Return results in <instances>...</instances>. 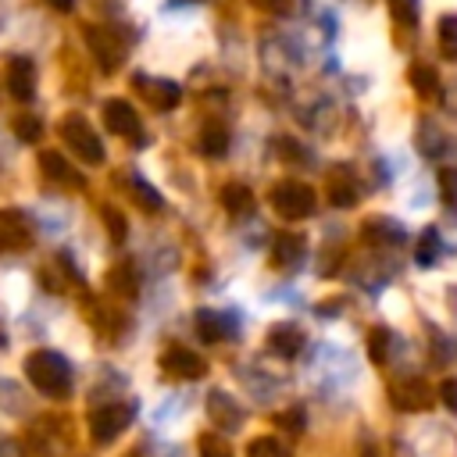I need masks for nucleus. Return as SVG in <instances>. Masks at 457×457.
Segmentation results:
<instances>
[{"label":"nucleus","instance_id":"35","mask_svg":"<svg viewBox=\"0 0 457 457\" xmlns=\"http://www.w3.org/2000/svg\"><path fill=\"white\" fill-rule=\"evenodd\" d=\"M50 7H57V11H71V0H46Z\"/></svg>","mask_w":457,"mask_h":457},{"label":"nucleus","instance_id":"25","mask_svg":"<svg viewBox=\"0 0 457 457\" xmlns=\"http://www.w3.org/2000/svg\"><path fill=\"white\" fill-rule=\"evenodd\" d=\"M439 46L450 61H457V14H443L439 21Z\"/></svg>","mask_w":457,"mask_h":457},{"label":"nucleus","instance_id":"15","mask_svg":"<svg viewBox=\"0 0 457 457\" xmlns=\"http://www.w3.org/2000/svg\"><path fill=\"white\" fill-rule=\"evenodd\" d=\"M196 332L207 343H221L232 336V318L221 311H196Z\"/></svg>","mask_w":457,"mask_h":457},{"label":"nucleus","instance_id":"23","mask_svg":"<svg viewBox=\"0 0 457 457\" xmlns=\"http://www.w3.org/2000/svg\"><path fill=\"white\" fill-rule=\"evenodd\" d=\"M11 129H14V136L21 143H36L43 136V118H36V114H14Z\"/></svg>","mask_w":457,"mask_h":457},{"label":"nucleus","instance_id":"11","mask_svg":"<svg viewBox=\"0 0 457 457\" xmlns=\"http://www.w3.org/2000/svg\"><path fill=\"white\" fill-rule=\"evenodd\" d=\"M300 261H303V239L293 236V232H275L271 236V264L282 268V271H289Z\"/></svg>","mask_w":457,"mask_h":457},{"label":"nucleus","instance_id":"31","mask_svg":"<svg viewBox=\"0 0 457 457\" xmlns=\"http://www.w3.org/2000/svg\"><path fill=\"white\" fill-rule=\"evenodd\" d=\"M250 4L261 7V11H268V14H286V11H293L296 0H250Z\"/></svg>","mask_w":457,"mask_h":457},{"label":"nucleus","instance_id":"24","mask_svg":"<svg viewBox=\"0 0 457 457\" xmlns=\"http://www.w3.org/2000/svg\"><path fill=\"white\" fill-rule=\"evenodd\" d=\"M39 171L46 175V179H71V168H68V161L57 154V150H43L39 154Z\"/></svg>","mask_w":457,"mask_h":457},{"label":"nucleus","instance_id":"13","mask_svg":"<svg viewBox=\"0 0 457 457\" xmlns=\"http://www.w3.org/2000/svg\"><path fill=\"white\" fill-rule=\"evenodd\" d=\"M389 396H393V403L396 407H403V411H421V407H428L432 403V393H428V386L421 382V378H414V382H396L393 389H389Z\"/></svg>","mask_w":457,"mask_h":457},{"label":"nucleus","instance_id":"2","mask_svg":"<svg viewBox=\"0 0 457 457\" xmlns=\"http://www.w3.org/2000/svg\"><path fill=\"white\" fill-rule=\"evenodd\" d=\"M268 200H271V207H275L282 218H289V221H296V218H311V214H314V204H318L314 189L303 186V182H296V179H282V182H275Z\"/></svg>","mask_w":457,"mask_h":457},{"label":"nucleus","instance_id":"16","mask_svg":"<svg viewBox=\"0 0 457 457\" xmlns=\"http://www.w3.org/2000/svg\"><path fill=\"white\" fill-rule=\"evenodd\" d=\"M146 89H150V104L154 107H161V111H171L179 100H182V89L175 86V82H168V79H157V82H143Z\"/></svg>","mask_w":457,"mask_h":457},{"label":"nucleus","instance_id":"9","mask_svg":"<svg viewBox=\"0 0 457 457\" xmlns=\"http://www.w3.org/2000/svg\"><path fill=\"white\" fill-rule=\"evenodd\" d=\"M86 39H89V50H93V57L100 61V68H107V71H114L118 64H121V54H125V46L107 32V29H86Z\"/></svg>","mask_w":457,"mask_h":457},{"label":"nucleus","instance_id":"30","mask_svg":"<svg viewBox=\"0 0 457 457\" xmlns=\"http://www.w3.org/2000/svg\"><path fill=\"white\" fill-rule=\"evenodd\" d=\"M104 221H107V228H111V239L121 243V239H125V221H121V214H118L114 207H104Z\"/></svg>","mask_w":457,"mask_h":457},{"label":"nucleus","instance_id":"6","mask_svg":"<svg viewBox=\"0 0 457 457\" xmlns=\"http://www.w3.org/2000/svg\"><path fill=\"white\" fill-rule=\"evenodd\" d=\"M161 368H164L168 375H175V378H200V375L207 371L204 357H196V353L186 350V346H168L164 357H161Z\"/></svg>","mask_w":457,"mask_h":457},{"label":"nucleus","instance_id":"32","mask_svg":"<svg viewBox=\"0 0 457 457\" xmlns=\"http://www.w3.org/2000/svg\"><path fill=\"white\" fill-rule=\"evenodd\" d=\"M439 400H443L450 411H457V378H446V382L439 386Z\"/></svg>","mask_w":457,"mask_h":457},{"label":"nucleus","instance_id":"4","mask_svg":"<svg viewBox=\"0 0 457 457\" xmlns=\"http://www.w3.org/2000/svg\"><path fill=\"white\" fill-rule=\"evenodd\" d=\"M129 425H132V403H107V407L93 411V418H89V436H93L96 443H114Z\"/></svg>","mask_w":457,"mask_h":457},{"label":"nucleus","instance_id":"33","mask_svg":"<svg viewBox=\"0 0 457 457\" xmlns=\"http://www.w3.org/2000/svg\"><path fill=\"white\" fill-rule=\"evenodd\" d=\"M114 271H118V275H114L111 282H121V293H132V289H136V278L129 275L132 268H129V264H121V268H114Z\"/></svg>","mask_w":457,"mask_h":457},{"label":"nucleus","instance_id":"20","mask_svg":"<svg viewBox=\"0 0 457 457\" xmlns=\"http://www.w3.org/2000/svg\"><path fill=\"white\" fill-rule=\"evenodd\" d=\"M200 150H204L207 157H221V154L228 150V132H225L221 125H207L204 136H200Z\"/></svg>","mask_w":457,"mask_h":457},{"label":"nucleus","instance_id":"5","mask_svg":"<svg viewBox=\"0 0 457 457\" xmlns=\"http://www.w3.org/2000/svg\"><path fill=\"white\" fill-rule=\"evenodd\" d=\"M104 125H107L114 136H132V139H139V114H136V107H132L129 100H121V96H114V100L104 104Z\"/></svg>","mask_w":457,"mask_h":457},{"label":"nucleus","instance_id":"7","mask_svg":"<svg viewBox=\"0 0 457 457\" xmlns=\"http://www.w3.org/2000/svg\"><path fill=\"white\" fill-rule=\"evenodd\" d=\"M29 239H32L29 218L21 211H0V253L21 250V246H29Z\"/></svg>","mask_w":457,"mask_h":457},{"label":"nucleus","instance_id":"22","mask_svg":"<svg viewBox=\"0 0 457 457\" xmlns=\"http://www.w3.org/2000/svg\"><path fill=\"white\" fill-rule=\"evenodd\" d=\"M411 86L425 96H436L439 93V75L428 64H411Z\"/></svg>","mask_w":457,"mask_h":457},{"label":"nucleus","instance_id":"17","mask_svg":"<svg viewBox=\"0 0 457 457\" xmlns=\"http://www.w3.org/2000/svg\"><path fill=\"white\" fill-rule=\"evenodd\" d=\"M439 232L436 228H425L421 236H418V243H414V261L421 264V268H428V264H436V253H439Z\"/></svg>","mask_w":457,"mask_h":457},{"label":"nucleus","instance_id":"19","mask_svg":"<svg viewBox=\"0 0 457 457\" xmlns=\"http://www.w3.org/2000/svg\"><path fill=\"white\" fill-rule=\"evenodd\" d=\"M221 204H225L232 214H243V211H250L253 193H250L246 186H239V182H228V186L221 189Z\"/></svg>","mask_w":457,"mask_h":457},{"label":"nucleus","instance_id":"26","mask_svg":"<svg viewBox=\"0 0 457 457\" xmlns=\"http://www.w3.org/2000/svg\"><path fill=\"white\" fill-rule=\"evenodd\" d=\"M389 346H393V332L389 328H371V336H368V353H371V361H389Z\"/></svg>","mask_w":457,"mask_h":457},{"label":"nucleus","instance_id":"1","mask_svg":"<svg viewBox=\"0 0 457 457\" xmlns=\"http://www.w3.org/2000/svg\"><path fill=\"white\" fill-rule=\"evenodd\" d=\"M25 375H29V382H32L43 396L61 400V396L71 393V364H68L57 350H36V353H29Z\"/></svg>","mask_w":457,"mask_h":457},{"label":"nucleus","instance_id":"28","mask_svg":"<svg viewBox=\"0 0 457 457\" xmlns=\"http://www.w3.org/2000/svg\"><path fill=\"white\" fill-rule=\"evenodd\" d=\"M389 11L400 25H418V0H389Z\"/></svg>","mask_w":457,"mask_h":457},{"label":"nucleus","instance_id":"18","mask_svg":"<svg viewBox=\"0 0 457 457\" xmlns=\"http://www.w3.org/2000/svg\"><path fill=\"white\" fill-rule=\"evenodd\" d=\"M129 193L136 196V204H139L143 211H157V207H161V193H157L146 179H139V175L129 179Z\"/></svg>","mask_w":457,"mask_h":457},{"label":"nucleus","instance_id":"14","mask_svg":"<svg viewBox=\"0 0 457 457\" xmlns=\"http://www.w3.org/2000/svg\"><path fill=\"white\" fill-rule=\"evenodd\" d=\"M328 200H332L336 207L357 204V179L350 175V168H332V171H328Z\"/></svg>","mask_w":457,"mask_h":457},{"label":"nucleus","instance_id":"27","mask_svg":"<svg viewBox=\"0 0 457 457\" xmlns=\"http://www.w3.org/2000/svg\"><path fill=\"white\" fill-rule=\"evenodd\" d=\"M439 193H443L446 211L457 218V168H443V175H439Z\"/></svg>","mask_w":457,"mask_h":457},{"label":"nucleus","instance_id":"8","mask_svg":"<svg viewBox=\"0 0 457 457\" xmlns=\"http://www.w3.org/2000/svg\"><path fill=\"white\" fill-rule=\"evenodd\" d=\"M7 89L21 104L36 96V68H32L29 57H11V64H7Z\"/></svg>","mask_w":457,"mask_h":457},{"label":"nucleus","instance_id":"3","mask_svg":"<svg viewBox=\"0 0 457 457\" xmlns=\"http://www.w3.org/2000/svg\"><path fill=\"white\" fill-rule=\"evenodd\" d=\"M61 136H64L68 150H71L79 161H86V164H100V161H104L100 132H96L82 114H68V118L61 121Z\"/></svg>","mask_w":457,"mask_h":457},{"label":"nucleus","instance_id":"29","mask_svg":"<svg viewBox=\"0 0 457 457\" xmlns=\"http://www.w3.org/2000/svg\"><path fill=\"white\" fill-rule=\"evenodd\" d=\"M200 457H232V450L221 436H204L200 439Z\"/></svg>","mask_w":457,"mask_h":457},{"label":"nucleus","instance_id":"34","mask_svg":"<svg viewBox=\"0 0 457 457\" xmlns=\"http://www.w3.org/2000/svg\"><path fill=\"white\" fill-rule=\"evenodd\" d=\"M278 425H286V428H300V425H303V411H296V407L286 411V414L278 418Z\"/></svg>","mask_w":457,"mask_h":457},{"label":"nucleus","instance_id":"12","mask_svg":"<svg viewBox=\"0 0 457 457\" xmlns=\"http://www.w3.org/2000/svg\"><path fill=\"white\" fill-rule=\"evenodd\" d=\"M300 346H303V332H300L296 325L282 321V325H271V328H268V350H271L275 357L289 361V357L300 353Z\"/></svg>","mask_w":457,"mask_h":457},{"label":"nucleus","instance_id":"10","mask_svg":"<svg viewBox=\"0 0 457 457\" xmlns=\"http://www.w3.org/2000/svg\"><path fill=\"white\" fill-rule=\"evenodd\" d=\"M207 411H211V421L221 428V432H236L243 425V414H239V403L225 393V389H214L207 396Z\"/></svg>","mask_w":457,"mask_h":457},{"label":"nucleus","instance_id":"21","mask_svg":"<svg viewBox=\"0 0 457 457\" xmlns=\"http://www.w3.org/2000/svg\"><path fill=\"white\" fill-rule=\"evenodd\" d=\"M246 457H293L289 446L282 439H271V436H257L250 446H246Z\"/></svg>","mask_w":457,"mask_h":457}]
</instances>
